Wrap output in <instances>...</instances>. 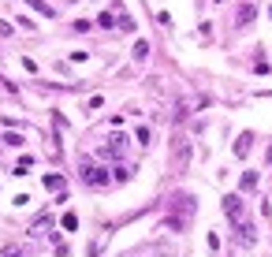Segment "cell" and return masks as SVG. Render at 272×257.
<instances>
[{"label": "cell", "instance_id": "14", "mask_svg": "<svg viewBox=\"0 0 272 257\" xmlns=\"http://www.w3.org/2000/svg\"><path fill=\"white\" fill-rule=\"evenodd\" d=\"M97 26H105V30H112V26H119V23H116V15H112V12H105V15L97 19Z\"/></svg>", "mask_w": 272, "mask_h": 257}, {"label": "cell", "instance_id": "13", "mask_svg": "<svg viewBox=\"0 0 272 257\" xmlns=\"http://www.w3.org/2000/svg\"><path fill=\"white\" fill-rule=\"evenodd\" d=\"M34 168V157H23V160H19V164H15V175H26V171H30Z\"/></svg>", "mask_w": 272, "mask_h": 257}, {"label": "cell", "instance_id": "16", "mask_svg": "<svg viewBox=\"0 0 272 257\" xmlns=\"http://www.w3.org/2000/svg\"><path fill=\"white\" fill-rule=\"evenodd\" d=\"M4 146H23V135H15V131H8V135H4Z\"/></svg>", "mask_w": 272, "mask_h": 257}, {"label": "cell", "instance_id": "1", "mask_svg": "<svg viewBox=\"0 0 272 257\" xmlns=\"http://www.w3.org/2000/svg\"><path fill=\"white\" fill-rule=\"evenodd\" d=\"M168 220H164V227L168 231H186V224H190V216L198 213V202H194L190 194H175L172 202H168Z\"/></svg>", "mask_w": 272, "mask_h": 257}, {"label": "cell", "instance_id": "18", "mask_svg": "<svg viewBox=\"0 0 272 257\" xmlns=\"http://www.w3.org/2000/svg\"><path fill=\"white\" fill-rule=\"evenodd\" d=\"M0 37H12V23H4V19H0Z\"/></svg>", "mask_w": 272, "mask_h": 257}, {"label": "cell", "instance_id": "8", "mask_svg": "<svg viewBox=\"0 0 272 257\" xmlns=\"http://www.w3.org/2000/svg\"><path fill=\"white\" fill-rule=\"evenodd\" d=\"M26 4H30L37 15H45V19H52V15H56V8H52V4H45V0H26Z\"/></svg>", "mask_w": 272, "mask_h": 257}, {"label": "cell", "instance_id": "10", "mask_svg": "<svg viewBox=\"0 0 272 257\" xmlns=\"http://www.w3.org/2000/svg\"><path fill=\"white\" fill-rule=\"evenodd\" d=\"M45 190H56V194H63V175H45Z\"/></svg>", "mask_w": 272, "mask_h": 257}, {"label": "cell", "instance_id": "12", "mask_svg": "<svg viewBox=\"0 0 272 257\" xmlns=\"http://www.w3.org/2000/svg\"><path fill=\"white\" fill-rule=\"evenodd\" d=\"M257 186V171H242V190H254Z\"/></svg>", "mask_w": 272, "mask_h": 257}, {"label": "cell", "instance_id": "17", "mask_svg": "<svg viewBox=\"0 0 272 257\" xmlns=\"http://www.w3.org/2000/svg\"><path fill=\"white\" fill-rule=\"evenodd\" d=\"M138 142H142V146H149V127H138V135H134Z\"/></svg>", "mask_w": 272, "mask_h": 257}, {"label": "cell", "instance_id": "6", "mask_svg": "<svg viewBox=\"0 0 272 257\" xmlns=\"http://www.w3.org/2000/svg\"><path fill=\"white\" fill-rule=\"evenodd\" d=\"M254 19H257V8L254 4H242L239 12H235V26H250Z\"/></svg>", "mask_w": 272, "mask_h": 257}, {"label": "cell", "instance_id": "15", "mask_svg": "<svg viewBox=\"0 0 272 257\" xmlns=\"http://www.w3.org/2000/svg\"><path fill=\"white\" fill-rule=\"evenodd\" d=\"M75 227H79V216H75V213H63V231H75Z\"/></svg>", "mask_w": 272, "mask_h": 257}, {"label": "cell", "instance_id": "5", "mask_svg": "<svg viewBox=\"0 0 272 257\" xmlns=\"http://www.w3.org/2000/svg\"><path fill=\"white\" fill-rule=\"evenodd\" d=\"M101 153L112 157V160H119V157L127 153V138H123V135H112V138L105 142V149H101Z\"/></svg>", "mask_w": 272, "mask_h": 257}, {"label": "cell", "instance_id": "2", "mask_svg": "<svg viewBox=\"0 0 272 257\" xmlns=\"http://www.w3.org/2000/svg\"><path fill=\"white\" fill-rule=\"evenodd\" d=\"M186 164H190V138L175 135L172 138V171H186Z\"/></svg>", "mask_w": 272, "mask_h": 257}, {"label": "cell", "instance_id": "4", "mask_svg": "<svg viewBox=\"0 0 272 257\" xmlns=\"http://www.w3.org/2000/svg\"><path fill=\"white\" fill-rule=\"evenodd\" d=\"M108 168H93L90 160H82V183H90V186H108Z\"/></svg>", "mask_w": 272, "mask_h": 257}, {"label": "cell", "instance_id": "9", "mask_svg": "<svg viewBox=\"0 0 272 257\" xmlns=\"http://www.w3.org/2000/svg\"><path fill=\"white\" fill-rule=\"evenodd\" d=\"M250 142H254V135H239V142H235V157H246V153H250Z\"/></svg>", "mask_w": 272, "mask_h": 257}, {"label": "cell", "instance_id": "11", "mask_svg": "<svg viewBox=\"0 0 272 257\" xmlns=\"http://www.w3.org/2000/svg\"><path fill=\"white\" fill-rule=\"evenodd\" d=\"M130 56H134V60H146V56H149V41H142V37H138V41H134V52H130Z\"/></svg>", "mask_w": 272, "mask_h": 257}, {"label": "cell", "instance_id": "7", "mask_svg": "<svg viewBox=\"0 0 272 257\" xmlns=\"http://www.w3.org/2000/svg\"><path fill=\"white\" fill-rule=\"evenodd\" d=\"M239 242H242V246H254V242H257V231H254V224H246V220L239 224Z\"/></svg>", "mask_w": 272, "mask_h": 257}, {"label": "cell", "instance_id": "20", "mask_svg": "<svg viewBox=\"0 0 272 257\" xmlns=\"http://www.w3.org/2000/svg\"><path fill=\"white\" fill-rule=\"evenodd\" d=\"M268 15H272V8H268Z\"/></svg>", "mask_w": 272, "mask_h": 257}, {"label": "cell", "instance_id": "3", "mask_svg": "<svg viewBox=\"0 0 272 257\" xmlns=\"http://www.w3.org/2000/svg\"><path fill=\"white\" fill-rule=\"evenodd\" d=\"M224 216H228V220L235 224V227L246 220V205H242V198H239V194H228V198H224Z\"/></svg>", "mask_w": 272, "mask_h": 257}, {"label": "cell", "instance_id": "19", "mask_svg": "<svg viewBox=\"0 0 272 257\" xmlns=\"http://www.w3.org/2000/svg\"><path fill=\"white\" fill-rule=\"evenodd\" d=\"M0 257H19V250H15V246H8V250L0 253Z\"/></svg>", "mask_w": 272, "mask_h": 257}]
</instances>
